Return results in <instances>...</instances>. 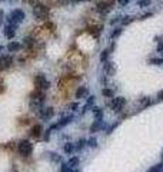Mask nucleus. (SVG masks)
I'll return each mask as SVG.
<instances>
[{
  "instance_id": "obj_7",
  "label": "nucleus",
  "mask_w": 163,
  "mask_h": 172,
  "mask_svg": "<svg viewBox=\"0 0 163 172\" xmlns=\"http://www.w3.org/2000/svg\"><path fill=\"white\" fill-rule=\"evenodd\" d=\"M14 32H16L14 24H6V27H4V34H6V37L11 39V37L14 36Z\"/></svg>"
},
{
  "instance_id": "obj_27",
  "label": "nucleus",
  "mask_w": 163,
  "mask_h": 172,
  "mask_svg": "<svg viewBox=\"0 0 163 172\" xmlns=\"http://www.w3.org/2000/svg\"><path fill=\"white\" fill-rule=\"evenodd\" d=\"M120 33H122V29H120V27H117V29H116V30H115V32L112 33V39H116V37H117V36H119Z\"/></svg>"
},
{
  "instance_id": "obj_37",
  "label": "nucleus",
  "mask_w": 163,
  "mask_h": 172,
  "mask_svg": "<svg viewBox=\"0 0 163 172\" xmlns=\"http://www.w3.org/2000/svg\"><path fill=\"white\" fill-rule=\"evenodd\" d=\"M1 49H3V46H1V44H0V50H1Z\"/></svg>"
},
{
  "instance_id": "obj_21",
  "label": "nucleus",
  "mask_w": 163,
  "mask_h": 172,
  "mask_svg": "<svg viewBox=\"0 0 163 172\" xmlns=\"http://www.w3.org/2000/svg\"><path fill=\"white\" fill-rule=\"evenodd\" d=\"M152 0H139V6L140 7H146V6H150Z\"/></svg>"
},
{
  "instance_id": "obj_39",
  "label": "nucleus",
  "mask_w": 163,
  "mask_h": 172,
  "mask_svg": "<svg viewBox=\"0 0 163 172\" xmlns=\"http://www.w3.org/2000/svg\"><path fill=\"white\" fill-rule=\"evenodd\" d=\"M0 1H1V0H0Z\"/></svg>"
},
{
  "instance_id": "obj_19",
  "label": "nucleus",
  "mask_w": 163,
  "mask_h": 172,
  "mask_svg": "<svg viewBox=\"0 0 163 172\" xmlns=\"http://www.w3.org/2000/svg\"><path fill=\"white\" fill-rule=\"evenodd\" d=\"M106 73H109V75H113L115 73V67H113V64L112 63H109V64H106Z\"/></svg>"
},
{
  "instance_id": "obj_20",
  "label": "nucleus",
  "mask_w": 163,
  "mask_h": 172,
  "mask_svg": "<svg viewBox=\"0 0 163 172\" xmlns=\"http://www.w3.org/2000/svg\"><path fill=\"white\" fill-rule=\"evenodd\" d=\"M85 145H86V140H85V139H80L79 142H77V145L75 146V149H76V150H80L82 148H83V146H85Z\"/></svg>"
},
{
  "instance_id": "obj_1",
  "label": "nucleus",
  "mask_w": 163,
  "mask_h": 172,
  "mask_svg": "<svg viewBox=\"0 0 163 172\" xmlns=\"http://www.w3.org/2000/svg\"><path fill=\"white\" fill-rule=\"evenodd\" d=\"M24 20V11L20 10V9H16V10H13L7 16V22H9V24H17V23H20V22Z\"/></svg>"
},
{
  "instance_id": "obj_36",
  "label": "nucleus",
  "mask_w": 163,
  "mask_h": 172,
  "mask_svg": "<svg viewBox=\"0 0 163 172\" xmlns=\"http://www.w3.org/2000/svg\"><path fill=\"white\" fill-rule=\"evenodd\" d=\"M73 1H85V0H73Z\"/></svg>"
},
{
  "instance_id": "obj_32",
  "label": "nucleus",
  "mask_w": 163,
  "mask_h": 172,
  "mask_svg": "<svg viewBox=\"0 0 163 172\" xmlns=\"http://www.w3.org/2000/svg\"><path fill=\"white\" fill-rule=\"evenodd\" d=\"M157 99H159V100H163V90H160V92L157 93Z\"/></svg>"
},
{
  "instance_id": "obj_2",
  "label": "nucleus",
  "mask_w": 163,
  "mask_h": 172,
  "mask_svg": "<svg viewBox=\"0 0 163 172\" xmlns=\"http://www.w3.org/2000/svg\"><path fill=\"white\" fill-rule=\"evenodd\" d=\"M33 14L37 17V19H46L49 16V9L44 6V4H37L34 6L33 9Z\"/></svg>"
},
{
  "instance_id": "obj_30",
  "label": "nucleus",
  "mask_w": 163,
  "mask_h": 172,
  "mask_svg": "<svg viewBox=\"0 0 163 172\" xmlns=\"http://www.w3.org/2000/svg\"><path fill=\"white\" fill-rule=\"evenodd\" d=\"M129 1H130V0H119V3L122 4V6H126V4H127Z\"/></svg>"
},
{
  "instance_id": "obj_24",
  "label": "nucleus",
  "mask_w": 163,
  "mask_h": 172,
  "mask_svg": "<svg viewBox=\"0 0 163 172\" xmlns=\"http://www.w3.org/2000/svg\"><path fill=\"white\" fill-rule=\"evenodd\" d=\"M23 43H24V46H27V47H29V46H33V43L34 42H33L32 37H24V42Z\"/></svg>"
},
{
  "instance_id": "obj_23",
  "label": "nucleus",
  "mask_w": 163,
  "mask_h": 172,
  "mask_svg": "<svg viewBox=\"0 0 163 172\" xmlns=\"http://www.w3.org/2000/svg\"><path fill=\"white\" fill-rule=\"evenodd\" d=\"M132 20H133V17H132V16H125V17L122 19V24H129Z\"/></svg>"
},
{
  "instance_id": "obj_15",
  "label": "nucleus",
  "mask_w": 163,
  "mask_h": 172,
  "mask_svg": "<svg viewBox=\"0 0 163 172\" xmlns=\"http://www.w3.org/2000/svg\"><path fill=\"white\" fill-rule=\"evenodd\" d=\"M62 172H79V171H75V169L70 168L67 163H63V165H62Z\"/></svg>"
},
{
  "instance_id": "obj_22",
  "label": "nucleus",
  "mask_w": 163,
  "mask_h": 172,
  "mask_svg": "<svg viewBox=\"0 0 163 172\" xmlns=\"http://www.w3.org/2000/svg\"><path fill=\"white\" fill-rule=\"evenodd\" d=\"M107 56H109V49H106V50H103V53L100 56V60L102 62H106L107 60Z\"/></svg>"
},
{
  "instance_id": "obj_6",
  "label": "nucleus",
  "mask_w": 163,
  "mask_h": 172,
  "mask_svg": "<svg viewBox=\"0 0 163 172\" xmlns=\"http://www.w3.org/2000/svg\"><path fill=\"white\" fill-rule=\"evenodd\" d=\"M53 113H54L53 108H44V109H42V112H40V118L47 120V119H50L53 116Z\"/></svg>"
},
{
  "instance_id": "obj_10",
  "label": "nucleus",
  "mask_w": 163,
  "mask_h": 172,
  "mask_svg": "<svg viewBox=\"0 0 163 172\" xmlns=\"http://www.w3.org/2000/svg\"><path fill=\"white\" fill-rule=\"evenodd\" d=\"M86 95H87V87L86 86H80V87L76 90V97L77 99H82V97H85Z\"/></svg>"
},
{
  "instance_id": "obj_14",
  "label": "nucleus",
  "mask_w": 163,
  "mask_h": 172,
  "mask_svg": "<svg viewBox=\"0 0 163 172\" xmlns=\"http://www.w3.org/2000/svg\"><path fill=\"white\" fill-rule=\"evenodd\" d=\"M63 150H65L66 153H72L75 150V145L73 143H66L65 146H63Z\"/></svg>"
},
{
  "instance_id": "obj_34",
  "label": "nucleus",
  "mask_w": 163,
  "mask_h": 172,
  "mask_svg": "<svg viewBox=\"0 0 163 172\" xmlns=\"http://www.w3.org/2000/svg\"><path fill=\"white\" fill-rule=\"evenodd\" d=\"M157 52H163V43H160V44L157 46Z\"/></svg>"
},
{
  "instance_id": "obj_29",
  "label": "nucleus",
  "mask_w": 163,
  "mask_h": 172,
  "mask_svg": "<svg viewBox=\"0 0 163 172\" xmlns=\"http://www.w3.org/2000/svg\"><path fill=\"white\" fill-rule=\"evenodd\" d=\"M150 63L152 64H160L162 63V59H152V60H150Z\"/></svg>"
},
{
  "instance_id": "obj_13",
  "label": "nucleus",
  "mask_w": 163,
  "mask_h": 172,
  "mask_svg": "<svg viewBox=\"0 0 163 172\" xmlns=\"http://www.w3.org/2000/svg\"><path fill=\"white\" fill-rule=\"evenodd\" d=\"M67 165H69L70 168H75V166H77V165H79V158H77V156L70 158V159H69V162H67Z\"/></svg>"
},
{
  "instance_id": "obj_3",
  "label": "nucleus",
  "mask_w": 163,
  "mask_h": 172,
  "mask_svg": "<svg viewBox=\"0 0 163 172\" xmlns=\"http://www.w3.org/2000/svg\"><path fill=\"white\" fill-rule=\"evenodd\" d=\"M17 149H19V152H20V155H23V156H27V155H30V153H32L33 145L29 142V140H22V142L19 143Z\"/></svg>"
},
{
  "instance_id": "obj_18",
  "label": "nucleus",
  "mask_w": 163,
  "mask_h": 172,
  "mask_svg": "<svg viewBox=\"0 0 163 172\" xmlns=\"http://www.w3.org/2000/svg\"><path fill=\"white\" fill-rule=\"evenodd\" d=\"M102 93H103V96L105 97H112L113 96V90H112V89H103Z\"/></svg>"
},
{
  "instance_id": "obj_33",
  "label": "nucleus",
  "mask_w": 163,
  "mask_h": 172,
  "mask_svg": "<svg viewBox=\"0 0 163 172\" xmlns=\"http://www.w3.org/2000/svg\"><path fill=\"white\" fill-rule=\"evenodd\" d=\"M150 16H152V13H146V14H143V16H142L140 19H147V17H150Z\"/></svg>"
},
{
  "instance_id": "obj_26",
  "label": "nucleus",
  "mask_w": 163,
  "mask_h": 172,
  "mask_svg": "<svg viewBox=\"0 0 163 172\" xmlns=\"http://www.w3.org/2000/svg\"><path fill=\"white\" fill-rule=\"evenodd\" d=\"M86 143L89 145V146H92V148H95V146L98 145V143H96V139H95V138H90L89 140H86Z\"/></svg>"
},
{
  "instance_id": "obj_35",
  "label": "nucleus",
  "mask_w": 163,
  "mask_h": 172,
  "mask_svg": "<svg viewBox=\"0 0 163 172\" xmlns=\"http://www.w3.org/2000/svg\"><path fill=\"white\" fill-rule=\"evenodd\" d=\"M3 16H4V13L0 10V24H1V20H3Z\"/></svg>"
},
{
  "instance_id": "obj_28",
  "label": "nucleus",
  "mask_w": 163,
  "mask_h": 172,
  "mask_svg": "<svg viewBox=\"0 0 163 172\" xmlns=\"http://www.w3.org/2000/svg\"><path fill=\"white\" fill-rule=\"evenodd\" d=\"M140 103L142 105H149L150 100H149V97H143V99H140Z\"/></svg>"
},
{
  "instance_id": "obj_12",
  "label": "nucleus",
  "mask_w": 163,
  "mask_h": 172,
  "mask_svg": "<svg viewBox=\"0 0 163 172\" xmlns=\"http://www.w3.org/2000/svg\"><path fill=\"white\" fill-rule=\"evenodd\" d=\"M42 132H43V128H42L40 125H34V126L32 128V135L33 136H40Z\"/></svg>"
},
{
  "instance_id": "obj_17",
  "label": "nucleus",
  "mask_w": 163,
  "mask_h": 172,
  "mask_svg": "<svg viewBox=\"0 0 163 172\" xmlns=\"http://www.w3.org/2000/svg\"><path fill=\"white\" fill-rule=\"evenodd\" d=\"M49 155H50V159H52V161H54V162H60L62 161V156H60V155H57V153H49Z\"/></svg>"
},
{
  "instance_id": "obj_16",
  "label": "nucleus",
  "mask_w": 163,
  "mask_h": 172,
  "mask_svg": "<svg viewBox=\"0 0 163 172\" xmlns=\"http://www.w3.org/2000/svg\"><path fill=\"white\" fill-rule=\"evenodd\" d=\"M162 168H163V165H162V163H159V165H154V166H152V168H150L147 172H160V171H162Z\"/></svg>"
},
{
  "instance_id": "obj_5",
  "label": "nucleus",
  "mask_w": 163,
  "mask_h": 172,
  "mask_svg": "<svg viewBox=\"0 0 163 172\" xmlns=\"http://www.w3.org/2000/svg\"><path fill=\"white\" fill-rule=\"evenodd\" d=\"M36 86L37 87H42V89H47L49 87V82L46 80V77L43 75H39L36 77Z\"/></svg>"
},
{
  "instance_id": "obj_25",
  "label": "nucleus",
  "mask_w": 163,
  "mask_h": 172,
  "mask_svg": "<svg viewBox=\"0 0 163 172\" xmlns=\"http://www.w3.org/2000/svg\"><path fill=\"white\" fill-rule=\"evenodd\" d=\"M93 110H95V115H96V118H98V119H102V109H100V108H93Z\"/></svg>"
},
{
  "instance_id": "obj_38",
  "label": "nucleus",
  "mask_w": 163,
  "mask_h": 172,
  "mask_svg": "<svg viewBox=\"0 0 163 172\" xmlns=\"http://www.w3.org/2000/svg\"><path fill=\"white\" fill-rule=\"evenodd\" d=\"M162 63H163V59H162Z\"/></svg>"
},
{
  "instance_id": "obj_4",
  "label": "nucleus",
  "mask_w": 163,
  "mask_h": 172,
  "mask_svg": "<svg viewBox=\"0 0 163 172\" xmlns=\"http://www.w3.org/2000/svg\"><path fill=\"white\" fill-rule=\"evenodd\" d=\"M125 105H126V99H125V97H115V99L110 102V106H112V109H113L115 112L122 110Z\"/></svg>"
},
{
  "instance_id": "obj_40",
  "label": "nucleus",
  "mask_w": 163,
  "mask_h": 172,
  "mask_svg": "<svg viewBox=\"0 0 163 172\" xmlns=\"http://www.w3.org/2000/svg\"><path fill=\"white\" fill-rule=\"evenodd\" d=\"M162 172H163V171H162Z\"/></svg>"
},
{
  "instance_id": "obj_9",
  "label": "nucleus",
  "mask_w": 163,
  "mask_h": 172,
  "mask_svg": "<svg viewBox=\"0 0 163 172\" xmlns=\"http://www.w3.org/2000/svg\"><path fill=\"white\" fill-rule=\"evenodd\" d=\"M20 47H22V44L17 42H10L7 44V50L9 52H17V50H20Z\"/></svg>"
},
{
  "instance_id": "obj_8",
  "label": "nucleus",
  "mask_w": 163,
  "mask_h": 172,
  "mask_svg": "<svg viewBox=\"0 0 163 172\" xmlns=\"http://www.w3.org/2000/svg\"><path fill=\"white\" fill-rule=\"evenodd\" d=\"M10 63H11V57H9V56H1L0 57V69L9 67Z\"/></svg>"
},
{
  "instance_id": "obj_31",
  "label": "nucleus",
  "mask_w": 163,
  "mask_h": 172,
  "mask_svg": "<svg viewBox=\"0 0 163 172\" xmlns=\"http://www.w3.org/2000/svg\"><path fill=\"white\" fill-rule=\"evenodd\" d=\"M77 106H79L77 103H70V106H69V108H70V109H73V110H76Z\"/></svg>"
},
{
  "instance_id": "obj_11",
  "label": "nucleus",
  "mask_w": 163,
  "mask_h": 172,
  "mask_svg": "<svg viewBox=\"0 0 163 172\" xmlns=\"http://www.w3.org/2000/svg\"><path fill=\"white\" fill-rule=\"evenodd\" d=\"M96 10L100 11V13H107L110 10V7H109L106 3H99L98 6H96Z\"/></svg>"
}]
</instances>
